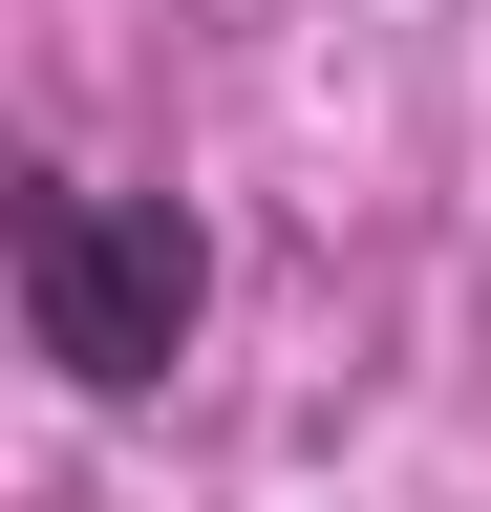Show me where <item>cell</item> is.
Instances as JSON below:
<instances>
[{"label":"cell","mask_w":491,"mask_h":512,"mask_svg":"<svg viewBox=\"0 0 491 512\" xmlns=\"http://www.w3.org/2000/svg\"><path fill=\"white\" fill-rule=\"evenodd\" d=\"M0 278H22V342L65 406H150L214 320V214L193 192H107V171H22L0 192Z\"/></svg>","instance_id":"cell-1"}]
</instances>
